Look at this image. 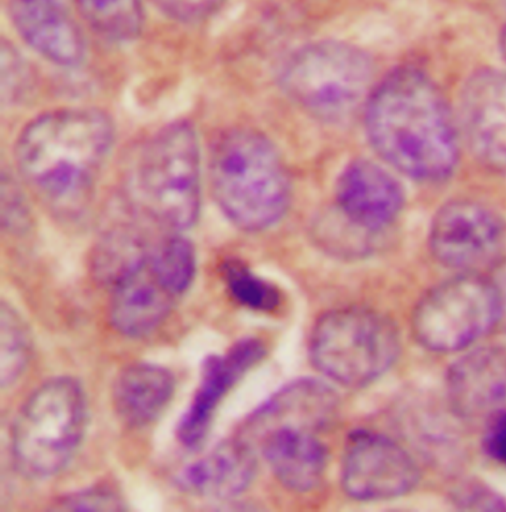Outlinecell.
Masks as SVG:
<instances>
[{
    "instance_id": "8992f818",
    "label": "cell",
    "mask_w": 506,
    "mask_h": 512,
    "mask_svg": "<svg viewBox=\"0 0 506 512\" xmlns=\"http://www.w3.org/2000/svg\"><path fill=\"white\" fill-rule=\"evenodd\" d=\"M87 421V399L80 382L69 376L47 380L28 397L14 420L15 465L31 478L57 474L79 449Z\"/></svg>"
},
{
    "instance_id": "d6986e66",
    "label": "cell",
    "mask_w": 506,
    "mask_h": 512,
    "mask_svg": "<svg viewBox=\"0 0 506 512\" xmlns=\"http://www.w3.org/2000/svg\"><path fill=\"white\" fill-rule=\"evenodd\" d=\"M175 378L161 365L140 362L124 368L115 378L112 403L127 425L142 427L155 421L170 403Z\"/></svg>"
},
{
    "instance_id": "9c48e42d",
    "label": "cell",
    "mask_w": 506,
    "mask_h": 512,
    "mask_svg": "<svg viewBox=\"0 0 506 512\" xmlns=\"http://www.w3.org/2000/svg\"><path fill=\"white\" fill-rule=\"evenodd\" d=\"M498 327V308L489 278L465 273L429 290L416 305L411 330L435 353L471 347Z\"/></svg>"
},
{
    "instance_id": "3957f363",
    "label": "cell",
    "mask_w": 506,
    "mask_h": 512,
    "mask_svg": "<svg viewBox=\"0 0 506 512\" xmlns=\"http://www.w3.org/2000/svg\"><path fill=\"white\" fill-rule=\"evenodd\" d=\"M210 178L223 213L237 226L263 230L285 213L290 184L275 147L250 129L225 133L214 145Z\"/></svg>"
},
{
    "instance_id": "277c9868",
    "label": "cell",
    "mask_w": 506,
    "mask_h": 512,
    "mask_svg": "<svg viewBox=\"0 0 506 512\" xmlns=\"http://www.w3.org/2000/svg\"><path fill=\"white\" fill-rule=\"evenodd\" d=\"M196 256L190 241L170 234L148 244L111 281L109 317L120 334L155 330L190 287Z\"/></svg>"
},
{
    "instance_id": "2e32d148",
    "label": "cell",
    "mask_w": 506,
    "mask_h": 512,
    "mask_svg": "<svg viewBox=\"0 0 506 512\" xmlns=\"http://www.w3.org/2000/svg\"><path fill=\"white\" fill-rule=\"evenodd\" d=\"M10 15L21 37L48 60L64 66L81 60L82 37L59 0H12Z\"/></svg>"
},
{
    "instance_id": "44dd1931",
    "label": "cell",
    "mask_w": 506,
    "mask_h": 512,
    "mask_svg": "<svg viewBox=\"0 0 506 512\" xmlns=\"http://www.w3.org/2000/svg\"><path fill=\"white\" fill-rule=\"evenodd\" d=\"M77 5L84 20L108 39L130 40L141 30L140 0H77Z\"/></svg>"
},
{
    "instance_id": "7c38bea8",
    "label": "cell",
    "mask_w": 506,
    "mask_h": 512,
    "mask_svg": "<svg viewBox=\"0 0 506 512\" xmlns=\"http://www.w3.org/2000/svg\"><path fill=\"white\" fill-rule=\"evenodd\" d=\"M460 122L476 158L506 174V72L484 70L467 80L460 96Z\"/></svg>"
},
{
    "instance_id": "8fae6325",
    "label": "cell",
    "mask_w": 506,
    "mask_h": 512,
    "mask_svg": "<svg viewBox=\"0 0 506 512\" xmlns=\"http://www.w3.org/2000/svg\"><path fill=\"white\" fill-rule=\"evenodd\" d=\"M419 468L395 440L371 431H358L347 441L341 468L343 489L361 501L387 500L412 490Z\"/></svg>"
},
{
    "instance_id": "603a6c76",
    "label": "cell",
    "mask_w": 506,
    "mask_h": 512,
    "mask_svg": "<svg viewBox=\"0 0 506 512\" xmlns=\"http://www.w3.org/2000/svg\"><path fill=\"white\" fill-rule=\"evenodd\" d=\"M222 275L231 296L241 305L260 311H269L277 306L279 294L275 287L241 262H226Z\"/></svg>"
},
{
    "instance_id": "e0dca14e",
    "label": "cell",
    "mask_w": 506,
    "mask_h": 512,
    "mask_svg": "<svg viewBox=\"0 0 506 512\" xmlns=\"http://www.w3.org/2000/svg\"><path fill=\"white\" fill-rule=\"evenodd\" d=\"M262 453L270 470L286 488L307 492L322 480L326 450L310 430L280 426L262 433Z\"/></svg>"
},
{
    "instance_id": "ac0fdd59",
    "label": "cell",
    "mask_w": 506,
    "mask_h": 512,
    "mask_svg": "<svg viewBox=\"0 0 506 512\" xmlns=\"http://www.w3.org/2000/svg\"><path fill=\"white\" fill-rule=\"evenodd\" d=\"M254 472L255 459L248 444L241 439H230L187 465L177 481L189 493L227 499L244 491Z\"/></svg>"
},
{
    "instance_id": "f1b7e54d",
    "label": "cell",
    "mask_w": 506,
    "mask_h": 512,
    "mask_svg": "<svg viewBox=\"0 0 506 512\" xmlns=\"http://www.w3.org/2000/svg\"><path fill=\"white\" fill-rule=\"evenodd\" d=\"M502 42H503V50H504V53L506 55V30L504 32Z\"/></svg>"
},
{
    "instance_id": "6da1fadb",
    "label": "cell",
    "mask_w": 506,
    "mask_h": 512,
    "mask_svg": "<svg viewBox=\"0 0 506 512\" xmlns=\"http://www.w3.org/2000/svg\"><path fill=\"white\" fill-rule=\"evenodd\" d=\"M366 130L380 156L424 182L446 179L459 156L454 120L434 83L413 68L389 73L365 103Z\"/></svg>"
},
{
    "instance_id": "484cf974",
    "label": "cell",
    "mask_w": 506,
    "mask_h": 512,
    "mask_svg": "<svg viewBox=\"0 0 506 512\" xmlns=\"http://www.w3.org/2000/svg\"><path fill=\"white\" fill-rule=\"evenodd\" d=\"M456 504L472 510H506L505 502L493 491L480 484L470 483L458 488Z\"/></svg>"
},
{
    "instance_id": "4fadbf2b",
    "label": "cell",
    "mask_w": 506,
    "mask_h": 512,
    "mask_svg": "<svg viewBox=\"0 0 506 512\" xmlns=\"http://www.w3.org/2000/svg\"><path fill=\"white\" fill-rule=\"evenodd\" d=\"M448 406L464 421L489 420L506 400V355L497 347L465 352L446 376Z\"/></svg>"
},
{
    "instance_id": "ba28073f",
    "label": "cell",
    "mask_w": 506,
    "mask_h": 512,
    "mask_svg": "<svg viewBox=\"0 0 506 512\" xmlns=\"http://www.w3.org/2000/svg\"><path fill=\"white\" fill-rule=\"evenodd\" d=\"M310 357L327 378L359 387L388 371L400 351L394 324L363 307H343L325 313L310 336Z\"/></svg>"
},
{
    "instance_id": "d4e9b609",
    "label": "cell",
    "mask_w": 506,
    "mask_h": 512,
    "mask_svg": "<svg viewBox=\"0 0 506 512\" xmlns=\"http://www.w3.org/2000/svg\"><path fill=\"white\" fill-rule=\"evenodd\" d=\"M168 16L193 22L212 15L225 0H152Z\"/></svg>"
},
{
    "instance_id": "5bb4252c",
    "label": "cell",
    "mask_w": 506,
    "mask_h": 512,
    "mask_svg": "<svg viewBox=\"0 0 506 512\" xmlns=\"http://www.w3.org/2000/svg\"><path fill=\"white\" fill-rule=\"evenodd\" d=\"M336 197L349 223L373 233L393 223L403 205V193L395 178L367 160L356 161L342 172Z\"/></svg>"
},
{
    "instance_id": "83f0119b",
    "label": "cell",
    "mask_w": 506,
    "mask_h": 512,
    "mask_svg": "<svg viewBox=\"0 0 506 512\" xmlns=\"http://www.w3.org/2000/svg\"><path fill=\"white\" fill-rule=\"evenodd\" d=\"M489 280L497 302L498 327L506 330V261L497 265Z\"/></svg>"
},
{
    "instance_id": "52a82bcc",
    "label": "cell",
    "mask_w": 506,
    "mask_h": 512,
    "mask_svg": "<svg viewBox=\"0 0 506 512\" xmlns=\"http://www.w3.org/2000/svg\"><path fill=\"white\" fill-rule=\"evenodd\" d=\"M373 63L362 49L338 40H321L292 52L279 70L287 95L318 118H346L372 91Z\"/></svg>"
},
{
    "instance_id": "9a60e30c",
    "label": "cell",
    "mask_w": 506,
    "mask_h": 512,
    "mask_svg": "<svg viewBox=\"0 0 506 512\" xmlns=\"http://www.w3.org/2000/svg\"><path fill=\"white\" fill-rule=\"evenodd\" d=\"M262 353L263 348L257 341L245 340L223 356L204 360L198 387L177 423V438L184 446L193 447L201 442L219 402Z\"/></svg>"
},
{
    "instance_id": "4316f807",
    "label": "cell",
    "mask_w": 506,
    "mask_h": 512,
    "mask_svg": "<svg viewBox=\"0 0 506 512\" xmlns=\"http://www.w3.org/2000/svg\"><path fill=\"white\" fill-rule=\"evenodd\" d=\"M488 421L485 447L493 458L506 465V412L502 410Z\"/></svg>"
},
{
    "instance_id": "ffe728a7",
    "label": "cell",
    "mask_w": 506,
    "mask_h": 512,
    "mask_svg": "<svg viewBox=\"0 0 506 512\" xmlns=\"http://www.w3.org/2000/svg\"><path fill=\"white\" fill-rule=\"evenodd\" d=\"M337 412V398L315 380L295 382L271 398L254 415L251 424L261 433L280 426L317 432L326 428Z\"/></svg>"
},
{
    "instance_id": "30bf717a",
    "label": "cell",
    "mask_w": 506,
    "mask_h": 512,
    "mask_svg": "<svg viewBox=\"0 0 506 512\" xmlns=\"http://www.w3.org/2000/svg\"><path fill=\"white\" fill-rule=\"evenodd\" d=\"M502 219L473 200H454L436 213L429 232L432 254L441 264L471 271L496 261L505 243Z\"/></svg>"
},
{
    "instance_id": "7a4b0ae2",
    "label": "cell",
    "mask_w": 506,
    "mask_h": 512,
    "mask_svg": "<svg viewBox=\"0 0 506 512\" xmlns=\"http://www.w3.org/2000/svg\"><path fill=\"white\" fill-rule=\"evenodd\" d=\"M113 140L114 126L104 112L90 108L47 112L18 135L17 169L53 212L74 217L86 207Z\"/></svg>"
},
{
    "instance_id": "cb8c5ba5",
    "label": "cell",
    "mask_w": 506,
    "mask_h": 512,
    "mask_svg": "<svg viewBox=\"0 0 506 512\" xmlns=\"http://www.w3.org/2000/svg\"><path fill=\"white\" fill-rule=\"evenodd\" d=\"M58 509L67 511H117L124 509L120 494L108 486L85 488L62 497Z\"/></svg>"
},
{
    "instance_id": "7402d4cb",
    "label": "cell",
    "mask_w": 506,
    "mask_h": 512,
    "mask_svg": "<svg viewBox=\"0 0 506 512\" xmlns=\"http://www.w3.org/2000/svg\"><path fill=\"white\" fill-rule=\"evenodd\" d=\"M31 348L28 328L17 311L1 303V386L11 385L24 370Z\"/></svg>"
},
{
    "instance_id": "5b68a950",
    "label": "cell",
    "mask_w": 506,
    "mask_h": 512,
    "mask_svg": "<svg viewBox=\"0 0 506 512\" xmlns=\"http://www.w3.org/2000/svg\"><path fill=\"white\" fill-rule=\"evenodd\" d=\"M133 190L138 208L156 225L178 232L194 224L201 203L200 153L189 123L167 124L146 142Z\"/></svg>"
}]
</instances>
